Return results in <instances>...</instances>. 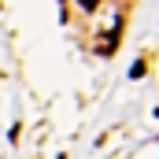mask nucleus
<instances>
[{
    "label": "nucleus",
    "instance_id": "obj_1",
    "mask_svg": "<svg viewBox=\"0 0 159 159\" xmlns=\"http://www.w3.org/2000/svg\"><path fill=\"white\" fill-rule=\"evenodd\" d=\"M129 78H144V59H137V63H133V70H129Z\"/></svg>",
    "mask_w": 159,
    "mask_h": 159
},
{
    "label": "nucleus",
    "instance_id": "obj_2",
    "mask_svg": "<svg viewBox=\"0 0 159 159\" xmlns=\"http://www.w3.org/2000/svg\"><path fill=\"white\" fill-rule=\"evenodd\" d=\"M81 7H85V11H96V7H100V0H78Z\"/></svg>",
    "mask_w": 159,
    "mask_h": 159
}]
</instances>
